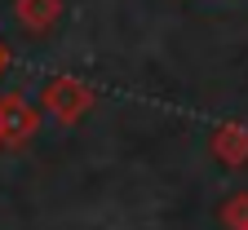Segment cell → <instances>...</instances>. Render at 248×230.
<instances>
[{
	"label": "cell",
	"mask_w": 248,
	"mask_h": 230,
	"mask_svg": "<svg viewBox=\"0 0 248 230\" xmlns=\"http://www.w3.org/2000/svg\"><path fill=\"white\" fill-rule=\"evenodd\" d=\"M93 102H98V93H93L84 80H76V76H53L45 84V93H40V111L53 115L58 124H67V128L80 124L93 111Z\"/></svg>",
	"instance_id": "cell-1"
},
{
	"label": "cell",
	"mask_w": 248,
	"mask_h": 230,
	"mask_svg": "<svg viewBox=\"0 0 248 230\" xmlns=\"http://www.w3.org/2000/svg\"><path fill=\"white\" fill-rule=\"evenodd\" d=\"M0 128H5V151H18L40 133V111L22 93H0Z\"/></svg>",
	"instance_id": "cell-2"
},
{
	"label": "cell",
	"mask_w": 248,
	"mask_h": 230,
	"mask_svg": "<svg viewBox=\"0 0 248 230\" xmlns=\"http://www.w3.org/2000/svg\"><path fill=\"white\" fill-rule=\"evenodd\" d=\"M208 151L222 169H248V128L235 124V120L217 124L213 138H208Z\"/></svg>",
	"instance_id": "cell-3"
},
{
	"label": "cell",
	"mask_w": 248,
	"mask_h": 230,
	"mask_svg": "<svg viewBox=\"0 0 248 230\" xmlns=\"http://www.w3.org/2000/svg\"><path fill=\"white\" fill-rule=\"evenodd\" d=\"M14 18L27 36H49L62 18V0H14Z\"/></svg>",
	"instance_id": "cell-4"
},
{
	"label": "cell",
	"mask_w": 248,
	"mask_h": 230,
	"mask_svg": "<svg viewBox=\"0 0 248 230\" xmlns=\"http://www.w3.org/2000/svg\"><path fill=\"white\" fill-rule=\"evenodd\" d=\"M217 217H222L226 230H248V190H235L231 199L222 204V213H217Z\"/></svg>",
	"instance_id": "cell-5"
},
{
	"label": "cell",
	"mask_w": 248,
	"mask_h": 230,
	"mask_svg": "<svg viewBox=\"0 0 248 230\" xmlns=\"http://www.w3.org/2000/svg\"><path fill=\"white\" fill-rule=\"evenodd\" d=\"M5 67H9V49H5V40H0V76H5Z\"/></svg>",
	"instance_id": "cell-6"
},
{
	"label": "cell",
	"mask_w": 248,
	"mask_h": 230,
	"mask_svg": "<svg viewBox=\"0 0 248 230\" xmlns=\"http://www.w3.org/2000/svg\"><path fill=\"white\" fill-rule=\"evenodd\" d=\"M0 151H5V128H0Z\"/></svg>",
	"instance_id": "cell-7"
}]
</instances>
